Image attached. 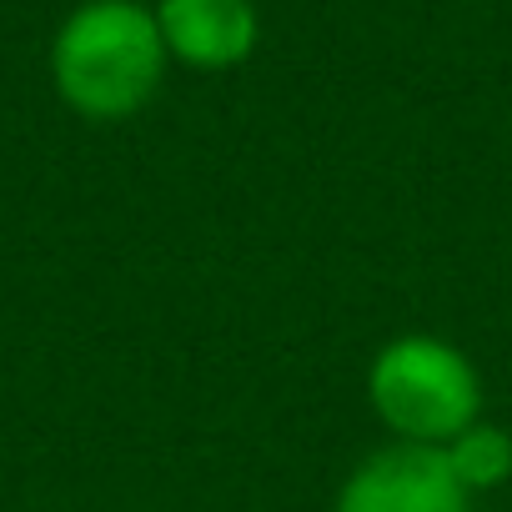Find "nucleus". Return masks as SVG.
Segmentation results:
<instances>
[{"label": "nucleus", "instance_id": "f257e3e1", "mask_svg": "<svg viewBox=\"0 0 512 512\" xmlns=\"http://www.w3.org/2000/svg\"><path fill=\"white\" fill-rule=\"evenodd\" d=\"M166 41L141 0H86L51 46L56 96L86 121H126L161 91Z\"/></svg>", "mask_w": 512, "mask_h": 512}, {"label": "nucleus", "instance_id": "39448f33", "mask_svg": "<svg viewBox=\"0 0 512 512\" xmlns=\"http://www.w3.org/2000/svg\"><path fill=\"white\" fill-rule=\"evenodd\" d=\"M442 457H447L452 477L467 487V497L492 492V487H502V482L512 477V432L477 417L472 427H462V432L442 447Z\"/></svg>", "mask_w": 512, "mask_h": 512}, {"label": "nucleus", "instance_id": "20e7f679", "mask_svg": "<svg viewBox=\"0 0 512 512\" xmlns=\"http://www.w3.org/2000/svg\"><path fill=\"white\" fill-rule=\"evenodd\" d=\"M166 56L191 71H231L262 41L251 0H156Z\"/></svg>", "mask_w": 512, "mask_h": 512}, {"label": "nucleus", "instance_id": "f03ea898", "mask_svg": "<svg viewBox=\"0 0 512 512\" xmlns=\"http://www.w3.org/2000/svg\"><path fill=\"white\" fill-rule=\"evenodd\" d=\"M367 402L397 442L447 447L482 417V377L462 347L407 332L377 347L367 367Z\"/></svg>", "mask_w": 512, "mask_h": 512}, {"label": "nucleus", "instance_id": "7ed1b4c3", "mask_svg": "<svg viewBox=\"0 0 512 512\" xmlns=\"http://www.w3.org/2000/svg\"><path fill=\"white\" fill-rule=\"evenodd\" d=\"M467 502L442 447L387 442L347 472L332 512H467Z\"/></svg>", "mask_w": 512, "mask_h": 512}]
</instances>
